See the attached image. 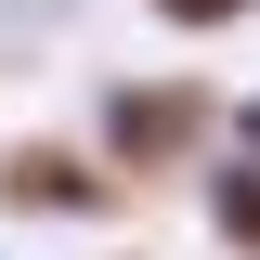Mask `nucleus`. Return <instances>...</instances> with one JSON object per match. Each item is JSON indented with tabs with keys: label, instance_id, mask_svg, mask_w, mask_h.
Segmentation results:
<instances>
[{
	"label": "nucleus",
	"instance_id": "5",
	"mask_svg": "<svg viewBox=\"0 0 260 260\" xmlns=\"http://www.w3.org/2000/svg\"><path fill=\"white\" fill-rule=\"evenodd\" d=\"M247 143H260V104H247Z\"/></svg>",
	"mask_w": 260,
	"mask_h": 260
},
{
	"label": "nucleus",
	"instance_id": "2",
	"mask_svg": "<svg viewBox=\"0 0 260 260\" xmlns=\"http://www.w3.org/2000/svg\"><path fill=\"white\" fill-rule=\"evenodd\" d=\"M0 208H39V221H78V208H117V156H78V143H0Z\"/></svg>",
	"mask_w": 260,
	"mask_h": 260
},
{
	"label": "nucleus",
	"instance_id": "4",
	"mask_svg": "<svg viewBox=\"0 0 260 260\" xmlns=\"http://www.w3.org/2000/svg\"><path fill=\"white\" fill-rule=\"evenodd\" d=\"M169 26H234V13H260V0H156Z\"/></svg>",
	"mask_w": 260,
	"mask_h": 260
},
{
	"label": "nucleus",
	"instance_id": "1",
	"mask_svg": "<svg viewBox=\"0 0 260 260\" xmlns=\"http://www.w3.org/2000/svg\"><path fill=\"white\" fill-rule=\"evenodd\" d=\"M104 143H117V169H169L208 143V91H182V78H130V91H104Z\"/></svg>",
	"mask_w": 260,
	"mask_h": 260
},
{
	"label": "nucleus",
	"instance_id": "3",
	"mask_svg": "<svg viewBox=\"0 0 260 260\" xmlns=\"http://www.w3.org/2000/svg\"><path fill=\"white\" fill-rule=\"evenodd\" d=\"M208 221H221V247H234V260H260V156L208 182Z\"/></svg>",
	"mask_w": 260,
	"mask_h": 260
}]
</instances>
